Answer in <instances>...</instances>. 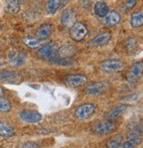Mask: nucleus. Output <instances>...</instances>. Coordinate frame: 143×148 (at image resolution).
Here are the masks:
<instances>
[{
	"label": "nucleus",
	"mask_w": 143,
	"mask_h": 148,
	"mask_svg": "<svg viewBox=\"0 0 143 148\" xmlns=\"http://www.w3.org/2000/svg\"><path fill=\"white\" fill-rule=\"evenodd\" d=\"M130 24L134 29L143 25V10H138L133 12L130 19Z\"/></svg>",
	"instance_id": "17"
},
{
	"label": "nucleus",
	"mask_w": 143,
	"mask_h": 148,
	"mask_svg": "<svg viewBox=\"0 0 143 148\" xmlns=\"http://www.w3.org/2000/svg\"><path fill=\"white\" fill-rule=\"evenodd\" d=\"M136 45V39L134 37H130L126 41V47L129 50H132Z\"/></svg>",
	"instance_id": "28"
},
{
	"label": "nucleus",
	"mask_w": 143,
	"mask_h": 148,
	"mask_svg": "<svg viewBox=\"0 0 143 148\" xmlns=\"http://www.w3.org/2000/svg\"><path fill=\"white\" fill-rule=\"evenodd\" d=\"M5 10L8 12H11V13H17L20 11V4H19V1H14V0H12V1L6 2Z\"/></svg>",
	"instance_id": "24"
},
{
	"label": "nucleus",
	"mask_w": 143,
	"mask_h": 148,
	"mask_svg": "<svg viewBox=\"0 0 143 148\" xmlns=\"http://www.w3.org/2000/svg\"><path fill=\"white\" fill-rule=\"evenodd\" d=\"M141 130L143 131V123H142V126H141Z\"/></svg>",
	"instance_id": "31"
},
{
	"label": "nucleus",
	"mask_w": 143,
	"mask_h": 148,
	"mask_svg": "<svg viewBox=\"0 0 143 148\" xmlns=\"http://www.w3.org/2000/svg\"><path fill=\"white\" fill-rule=\"evenodd\" d=\"M120 14L116 11H110L107 13V15L103 18V23L106 26H115L120 21Z\"/></svg>",
	"instance_id": "15"
},
{
	"label": "nucleus",
	"mask_w": 143,
	"mask_h": 148,
	"mask_svg": "<svg viewBox=\"0 0 143 148\" xmlns=\"http://www.w3.org/2000/svg\"><path fill=\"white\" fill-rule=\"evenodd\" d=\"M58 45L50 41L44 44L42 47H40L37 51V55L41 59L48 60H55L58 61Z\"/></svg>",
	"instance_id": "1"
},
{
	"label": "nucleus",
	"mask_w": 143,
	"mask_h": 148,
	"mask_svg": "<svg viewBox=\"0 0 143 148\" xmlns=\"http://www.w3.org/2000/svg\"><path fill=\"white\" fill-rule=\"evenodd\" d=\"M3 94H4V90H3L2 87H0V97H2Z\"/></svg>",
	"instance_id": "30"
},
{
	"label": "nucleus",
	"mask_w": 143,
	"mask_h": 148,
	"mask_svg": "<svg viewBox=\"0 0 143 148\" xmlns=\"http://www.w3.org/2000/svg\"><path fill=\"white\" fill-rule=\"evenodd\" d=\"M69 34L73 40L76 42H81L87 35V29L82 22L76 21L70 28Z\"/></svg>",
	"instance_id": "3"
},
{
	"label": "nucleus",
	"mask_w": 143,
	"mask_h": 148,
	"mask_svg": "<svg viewBox=\"0 0 143 148\" xmlns=\"http://www.w3.org/2000/svg\"><path fill=\"white\" fill-rule=\"evenodd\" d=\"M87 77L84 75H80V74H70V75H66L64 77V82L67 85L72 87L81 86L87 83Z\"/></svg>",
	"instance_id": "5"
},
{
	"label": "nucleus",
	"mask_w": 143,
	"mask_h": 148,
	"mask_svg": "<svg viewBox=\"0 0 143 148\" xmlns=\"http://www.w3.org/2000/svg\"><path fill=\"white\" fill-rule=\"evenodd\" d=\"M20 148H38V145L35 142H27L23 144Z\"/></svg>",
	"instance_id": "29"
},
{
	"label": "nucleus",
	"mask_w": 143,
	"mask_h": 148,
	"mask_svg": "<svg viewBox=\"0 0 143 148\" xmlns=\"http://www.w3.org/2000/svg\"><path fill=\"white\" fill-rule=\"evenodd\" d=\"M142 74H143V63L141 61L135 62L132 65V66L130 68L128 71L127 79L129 81H135L136 79L140 78Z\"/></svg>",
	"instance_id": "11"
},
{
	"label": "nucleus",
	"mask_w": 143,
	"mask_h": 148,
	"mask_svg": "<svg viewBox=\"0 0 143 148\" xmlns=\"http://www.w3.org/2000/svg\"><path fill=\"white\" fill-rule=\"evenodd\" d=\"M27 59V56L23 51H10L8 53V60L11 65L14 66H22Z\"/></svg>",
	"instance_id": "8"
},
{
	"label": "nucleus",
	"mask_w": 143,
	"mask_h": 148,
	"mask_svg": "<svg viewBox=\"0 0 143 148\" xmlns=\"http://www.w3.org/2000/svg\"><path fill=\"white\" fill-rule=\"evenodd\" d=\"M52 30H53V27L50 23H43V25L40 26V28L37 29L36 36L39 39L44 40L51 35Z\"/></svg>",
	"instance_id": "14"
},
{
	"label": "nucleus",
	"mask_w": 143,
	"mask_h": 148,
	"mask_svg": "<svg viewBox=\"0 0 143 148\" xmlns=\"http://www.w3.org/2000/svg\"><path fill=\"white\" fill-rule=\"evenodd\" d=\"M20 118L25 123H38L42 120V114L37 111L32 110H24L20 113Z\"/></svg>",
	"instance_id": "7"
},
{
	"label": "nucleus",
	"mask_w": 143,
	"mask_h": 148,
	"mask_svg": "<svg viewBox=\"0 0 143 148\" xmlns=\"http://www.w3.org/2000/svg\"><path fill=\"white\" fill-rule=\"evenodd\" d=\"M108 88H109V84L106 82L94 83L87 86L86 93L87 95L97 96V95H101L103 92H105L108 90Z\"/></svg>",
	"instance_id": "6"
},
{
	"label": "nucleus",
	"mask_w": 143,
	"mask_h": 148,
	"mask_svg": "<svg viewBox=\"0 0 143 148\" xmlns=\"http://www.w3.org/2000/svg\"><path fill=\"white\" fill-rule=\"evenodd\" d=\"M110 37H111V35L108 31L100 33L99 35H97L96 37H94L92 40H91V41L89 42V45H93V46L105 45V44H107L110 41Z\"/></svg>",
	"instance_id": "12"
},
{
	"label": "nucleus",
	"mask_w": 143,
	"mask_h": 148,
	"mask_svg": "<svg viewBox=\"0 0 143 148\" xmlns=\"http://www.w3.org/2000/svg\"><path fill=\"white\" fill-rule=\"evenodd\" d=\"M114 129H115V124L111 121L97 123H95L92 127L93 131L98 134H108L111 132Z\"/></svg>",
	"instance_id": "9"
},
{
	"label": "nucleus",
	"mask_w": 143,
	"mask_h": 148,
	"mask_svg": "<svg viewBox=\"0 0 143 148\" xmlns=\"http://www.w3.org/2000/svg\"><path fill=\"white\" fill-rule=\"evenodd\" d=\"M61 2L58 0H49L46 4V10L49 13H54L59 8Z\"/></svg>",
	"instance_id": "23"
},
{
	"label": "nucleus",
	"mask_w": 143,
	"mask_h": 148,
	"mask_svg": "<svg viewBox=\"0 0 143 148\" xmlns=\"http://www.w3.org/2000/svg\"><path fill=\"white\" fill-rule=\"evenodd\" d=\"M122 137L120 135L115 136L112 138L109 139L106 143L107 148H119L120 145L122 144Z\"/></svg>",
	"instance_id": "22"
},
{
	"label": "nucleus",
	"mask_w": 143,
	"mask_h": 148,
	"mask_svg": "<svg viewBox=\"0 0 143 148\" xmlns=\"http://www.w3.org/2000/svg\"><path fill=\"white\" fill-rule=\"evenodd\" d=\"M125 63L121 60L109 59L102 61L100 65V69L103 73L110 74L113 72H119L125 69Z\"/></svg>",
	"instance_id": "2"
},
{
	"label": "nucleus",
	"mask_w": 143,
	"mask_h": 148,
	"mask_svg": "<svg viewBox=\"0 0 143 148\" xmlns=\"http://www.w3.org/2000/svg\"><path fill=\"white\" fill-rule=\"evenodd\" d=\"M94 12L96 13V15L100 18H104L107 13L109 12V7L107 4L103 1H99L96 2L95 6H94Z\"/></svg>",
	"instance_id": "16"
},
{
	"label": "nucleus",
	"mask_w": 143,
	"mask_h": 148,
	"mask_svg": "<svg viewBox=\"0 0 143 148\" xmlns=\"http://www.w3.org/2000/svg\"><path fill=\"white\" fill-rule=\"evenodd\" d=\"M17 76V73L12 70L7 69H0V81L2 82H6V81H11L14 79Z\"/></svg>",
	"instance_id": "21"
},
{
	"label": "nucleus",
	"mask_w": 143,
	"mask_h": 148,
	"mask_svg": "<svg viewBox=\"0 0 143 148\" xmlns=\"http://www.w3.org/2000/svg\"><path fill=\"white\" fill-rule=\"evenodd\" d=\"M96 111V106L91 104V103H87L83 104L80 106H78L75 109V116L80 119V120H84L88 117H90Z\"/></svg>",
	"instance_id": "4"
},
{
	"label": "nucleus",
	"mask_w": 143,
	"mask_h": 148,
	"mask_svg": "<svg viewBox=\"0 0 143 148\" xmlns=\"http://www.w3.org/2000/svg\"><path fill=\"white\" fill-rule=\"evenodd\" d=\"M128 107L129 106L127 105H119L118 106H116L107 113L106 118L108 119V121H113L117 118H119L122 114H124L126 111Z\"/></svg>",
	"instance_id": "13"
},
{
	"label": "nucleus",
	"mask_w": 143,
	"mask_h": 148,
	"mask_svg": "<svg viewBox=\"0 0 143 148\" xmlns=\"http://www.w3.org/2000/svg\"><path fill=\"white\" fill-rule=\"evenodd\" d=\"M76 13L72 9H66L64 10L61 14V22L64 27L71 28V27L76 22Z\"/></svg>",
	"instance_id": "10"
},
{
	"label": "nucleus",
	"mask_w": 143,
	"mask_h": 148,
	"mask_svg": "<svg viewBox=\"0 0 143 148\" xmlns=\"http://www.w3.org/2000/svg\"><path fill=\"white\" fill-rule=\"evenodd\" d=\"M11 102L3 97H0V112L2 113H5V112H9L11 110Z\"/></svg>",
	"instance_id": "26"
},
{
	"label": "nucleus",
	"mask_w": 143,
	"mask_h": 148,
	"mask_svg": "<svg viewBox=\"0 0 143 148\" xmlns=\"http://www.w3.org/2000/svg\"><path fill=\"white\" fill-rule=\"evenodd\" d=\"M75 51L73 45H64L58 50V56L62 59H68Z\"/></svg>",
	"instance_id": "20"
},
{
	"label": "nucleus",
	"mask_w": 143,
	"mask_h": 148,
	"mask_svg": "<svg viewBox=\"0 0 143 148\" xmlns=\"http://www.w3.org/2000/svg\"><path fill=\"white\" fill-rule=\"evenodd\" d=\"M14 134V129L9 123L0 121V136L4 138H11Z\"/></svg>",
	"instance_id": "19"
},
{
	"label": "nucleus",
	"mask_w": 143,
	"mask_h": 148,
	"mask_svg": "<svg viewBox=\"0 0 143 148\" xmlns=\"http://www.w3.org/2000/svg\"><path fill=\"white\" fill-rule=\"evenodd\" d=\"M23 43L29 48H36L43 44V40L39 38L31 36H26L22 38Z\"/></svg>",
	"instance_id": "18"
},
{
	"label": "nucleus",
	"mask_w": 143,
	"mask_h": 148,
	"mask_svg": "<svg viewBox=\"0 0 143 148\" xmlns=\"http://www.w3.org/2000/svg\"><path fill=\"white\" fill-rule=\"evenodd\" d=\"M135 5H136V1H135V0H129V1H126V2L123 3L122 9L124 11H129L130 9H132Z\"/></svg>",
	"instance_id": "27"
},
{
	"label": "nucleus",
	"mask_w": 143,
	"mask_h": 148,
	"mask_svg": "<svg viewBox=\"0 0 143 148\" xmlns=\"http://www.w3.org/2000/svg\"><path fill=\"white\" fill-rule=\"evenodd\" d=\"M141 142V138H133V139H130L123 144L120 145L119 148H134L136 145H140Z\"/></svg>",
	"instance_id": "25"
}]
</instances>
